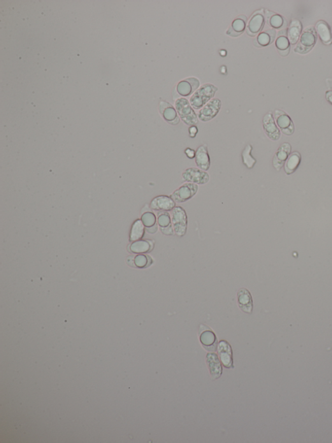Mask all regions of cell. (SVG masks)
<instances>
[{"label":"cell","instance_id":"obj_1","mask_svg":"<svg viewBox=\"0 0 332 443\" xmlns=\"http://www.w3.org/2000/svg\"><path fill=\"white\" fill-rule=\"evenodd\" d=\"M217 90V87L210 83L201 86L190 99V103L194 110H200L206 104L214 98L213 97Z\"/></svg>","mask_w":332,"mask_h":443},{"label":"cell","instance_id":"obj_2","mask_svg":"<svg viewBox=\"0 0 332 443\" xmlns=\"http://www.w3.org/2000/svg\"><path fill=\"white\" fill-rule=\"evenodd\" d=\"M175 108L178 115L183 122L188 126L196 125L199 122V118L190 101L185 98H178L176 99Z\"/></svg>","mask_w":332,"mask_h":443},{"label":"cell","instance_id":"obj_3","mask_svg":"<svg viewBox=\"0 0 332 443\" xmlns=\"http://www.w3.org/2000/svg\"><path fill=\"white\" fill-rule=\"evenodd\" d=\"M317 40V33L315 27L313 26L306 27L302 33L299 43L294 48V52L301 54H306L314 47Z\"/></svg>","mask_w":332,"mask_h":443},{"label":"cell","instance_id":"obj_4","mask_svg":"<svg viewBox=\"0 0 332 443\" xmlns=\"http://www.w3.org/2000/svg\"><path fill=\"white\" fill-rule=\"evenodd\" d=\"M171 215L174 231L178 236H184L187 233L188 227V217L185 210L178 206L171 211Z\"/></svg>","mask_w":332,"mask_h":443},{"label":"cell","instance_id":"obj_5","mask_svg":"<svg viewBox=\"0 0 332 443\" xmlns=\"http://www.w3.org/2000/svg\"><path fill=\"white\" fill-rule=\"evenodd\" d=\"M183 182L192 183L197 185H205L209 182L210 178L207 172L199 168L190 167L186 169L182 175Z\"/></svg>","mask_w":332,"mask_h":443},{"label":"cell","instance_id":"obj_6","mask_svg":"<svg viewBox=\"0 0 332 443\" xmlns=\"http://www.w3.org/2000/svg\"><path fill=\"white\" fill-rule=\"evenodd\" d=\"M198 190V185L192 183H185L174 191L170 197L176 203L186 202L196 195Z\"/></svg>","mask_w":332,"mask_h":443},{"label":"cell","instance_id":"obj_7","mask_svg":"<svg viewBox=\"0 0 332 443\" xmlns=\"http://www.w3.org/2000/svg\"><path fill=\"white\" fill-rule=\"evenodd\" d=\"M222 106V101L219 98H213L199 110L197 113L199 120L203 122L210 121L219 113Z\"/></svg>","mask_w":332,"mask_h":443},{"label":"cell","instance_id":"obj_8","mask_svg":"<svg viewBox=\"0 0 332 443\" xmlns=\"http://www.w3.org/2000/svg\"><path fill=\"white\" fill-rule=\"evenodd\" d=\"M265 23H266V16H265L264 9L256 11L252 14L247 23V34L250 37H255L260 33L263 29Z\"/></svg>","mask_w":332,"mask_h":443},{"label":"cell","instance_id":"obj_9","mask_svg":"<svg viewBox=\"0 0 332 443\" xmlns=\"http://www.w3.org/2000/svg\"><path fill=\"white\" fill-rule=\"evenodd\" d=\"M200 87V81L196 78H186L176 85V93L181 98L192 96L193 94Z\"/></svg>","mask_w":332,"mask_h":443},{"label":"cell","instance_id":"obj_10","mask_svg":"<svg viewBox=\"0 0 332 443\" xmlns=\"http://www.w3.org/2000/svg\"><path fill=\"white\" fill-rule=\"evenodd\" d=\"M159 110L162 118L169 124L176 126L180 123V117L175 108L166 101L160 102Z\"/></svg>","mask_w":332,"mask_h":443},{"label":"cell","instance_id":"obj_11","mask_svg":"<svg viewBox=\"0 0 332 443\" xmlns=\"http://www.w3.org/2000/svg\"><path fill=\"white\" fill-rule=\"evenodd\" d=\"M275 118L276 124L283 133L286 134V135H291L294 133L293 123H292L291 118L284 111L276 110L275 111Z\"/></svg>","mask_w":332,"mask_h":443},{"label":"cell","instance_id":"obj_12","mask_svg":"<svg viewBox=\"0 0 332 443\" xmlns=\"http://www.w3.org/2000/svg\"><path fill=\"white\" fill-rule=\"evenodd\" d=\"M263 127L265 133L271 140H279L281 136L280 131L276 126L275 119H274L272 113L271 112L267 113L264 116Z\"/></svg>","mask_w":332,"mask_h":443},{"label":"cell","instance_id":"obj_13","mask_svg":"<svg viewBox=\"0 0 332 443\" xmlns=\"http://www.w3.org/2000/svg\"><path fill=\"white\" fill-rule=\"evenodd\" d=\"M218 354L223 365L227 368H233V354L231 346L226 340H222L218 344Z\"/></svg>","mask_w":332,"mask_h":443},{"label":"cell","instance_id":"obj_14","mask_svg":"<svg viewBox=\"0 0 332 443\" xmlns=\"http://www.w3.org/2000/svg\"><path fill=\"white\" fill-rule=\"evenodd\" d=\"M176 202L170 196L161 195L155 197L150 203V208L159 212H169L175 208Z\"/></svg>","mask_w":332,"mask_h":443},{"label":"cell","instance_id":"obj_15","mask_svg":"<svg viewBox=\"0 0 332 443\" xmlns=\"http://www.w3.org/2000/svg\"><path fill=\"white\" fill-rule=\"evenodd\" d=\"M195 159H196V165L199 168L206 172L210 170L211 161L207 145L204 144L197 148Z\"/></svg>","mask_w":332,"mask_h":443},{"label":"cell","instance_id":"obj_16","mask_svg":"<svg viewBox=\"0 0 332 443\" xmlns=\"http://www.w3.org/2000/svg\"><path fill=\"white\" fill-rule=\"evenodd\" d=\"M247 17L245 15H240L232 22L226 33L231 37H240L247 29Z\"/></svg>","mask_w":332,"mask_h":443},{"label":"cell","instance_id":"obj_17","mask_svg":"<svg viewBox=\"0 0 332 443\" xmlns=\"http://www.w3.org/2000/svg\"><path fill=\"white\" fill-rule=\"evenodd\" d=\"M200 342L203 347L208 352H215L217 349V338L215 334L210 329L201 331Z\"/></svg>","mask_w":332,"mask_h":443},{"label":"cell","instance_id":"obj_18","mask_svg":"<svg viewBox=\"0 0 332 443\" xmlns=\"http://www.w3.org/2000/svg\"><path fill=\"white\" fill-rule=\"evenodd\" d=\"M291 148L288 143H284L276 152L273 160V164L276 171H279L291 154Z\"/></svg>","mask_w":332,"mask_h":443},{"label":"cell","instance_id":"obj_19","mask_svg":"<svg viewBox=\"0 0 332 443\" xmlns=\"http://www.w3.org/2000/svg\"><path fill=\"white\" fill-rule=\"evenodd\" d=\"M238 303L241 311L250 314L253 310V302L251 294L247 289H241L238 293Z\"/></svg>","mask_w":332,"mask_h":443},{"label":"cell","instance_id":"obj_20","mask_svg":"<svg viewBox=\"0 0 332 443\" xmlns=\"http://www.w3.org/2000/svg\"><path fill=\"white\" fill-rule=\"evenodd\" d=\"M206 363L212 377L213 379H218L222 374L223 368L217 355L208 353L206 356Z\"/></svg>","mask_w":332,"mask_h":443},{"label":"cell","instance_id":"obj_21","mask_svg":"<svg viewBox=\"0 0 332 443\" xmlns=\"http://www.w3.org/2000/svg\"><path fill=\"white\" fill-rule=\"evenodd\" d=\"M276 31L275 29H269L262 31L257 35L256 39L253 41V43L256 47H264L271 45L275 40Z\"/></svg>","mask_w":332,"mask_h":443},{"label":"cell","instance_id":"obj_22","mask_svg":"<svg viewBox=\"0 0 332 443\" xmlns=\"http://www.w3.org/2000/svg\"><path fill=\"white\" fill-rule=\"evenodd\" d=\"M265 16H266L267 23L269 26L272 27V29H284L285 27H286V20L278 14L266 11L265 13Z\"/></svg>","mask_w":332,"mask_h":443},{"label":"cell","instance_id":"obj_23","mask_svg":"<svg viewBox=\"0 0 332 443\" xmlns=\"http://www.w3.org/2000/svg\"><path fill=\"white\" fill-rule=\"evenodd\" d=\"M320 40L325 45H329L332 43V35L328 24L324 21H319L315 27Z\"/></svg>","mask_w":332,"mask_h":443},{"label":"cell","instance_id":"obj_24","mask_svg":"<svg viewBox=\"0 0 332 443\" xmlns=\"http://www.w3.org/2000/svg\"><path fill=\"white\" fill-rule=\"evenodd\" d=\"M302 24L300 21L297 19L292 20L287 30V37L290 44L292 45H296L301 36Z\"/></svg>","mask_w":332,"mask_h":443},{"label":"cell","instance_id":"obj_25","mask_svg":"<svg viewBox=\"0 0 332 443\" xmlns=\"http://www.w3.org/2000/svg\"><path fill=\"white\" fill-rule=\"evenodd\" d=\"M301 160V154L294 152L289 155L288 159L285 161L284 170L287 175L293 173L298 168Z\"/></svg>","mask_w":332,"mask_h":443},{"label":"cell","instance_id":"obj_26","mask_svg":"<svg viewBox=\"0 0 332 443\" xmlns=\"http://www.w3.org/2000/svg\"><path fill=\"white\" fill-rule=\"evenodd\" d=\"M144 232L145 226L142 221L140 220H137L132 225L130 240L135 242V241L141 240L144 235Z\"/></svg>","mask_w":332,"mask_h":443},{"label":"cell","instance_id":"obj_27","mask_svg":"<svg viewBox=\"0 0 332 443\" xmlns=\"http://www.w3.org/2000/svg\"><path fill=\"white\" fill-rule=\"evenodd\" d=\"M276 47L278 52H282L289 49L290 43L287 37V31L286 29H282L278 33V38L275 43Z\"/></svg>","mask_w":332,"mask_h":443},{"label":"cell","instance_id":"obj_28","mask_svg":"<svg viewBox=\"0 0 332 443\" xmlns=\"http://www.w3.org/2000/svg\"><path fill=\"white\" fill-rule=\"evenodd\" d=\"M252 147L250 145H247L243 150L242 156L243 163L248 169H251L256 163V159L251 155Z\"/></svg>","mask_w":332,"mask_h":443},{"label":"cell","instance_id":"obj_29","mask_svg":"<svg viewBox=\"0 0 332 443\" xmlns=\"http://www.w3.org/2000/svg\"><path fill=\"white\" fill-rule=\"evenodd\" d=\"M150 243L147 241H137L132 243L131 246V251L134 254H144L151 250Z\"/></svg>","mask_w":332,"mask_h":443},{"label":"cell","instance_id":"obj_30","mask_svg":"<svg viewBox=\"0 0 332 443\" xmlns=\"http://www.w3.org/2000/svg\"><path fill=\"white\" fill-rule=\"evenodd\" d=\"M171 219L170 215L166 212H161L158 217V224H159L160 229H164L168 228V227L172 226L171 224Z\"/></svg>","mask_w":332,"mask_h":443},{"label":"cell","instance_id":"obj_31","mask_svg":"<svg viewBox=\"0 0 332 443\" xmlns=\"http://www.w3.org/2000/svg\"><path fill=\"white\" fill-rule=\"evenodd\" d=\"M141 221L146 228H152L157 224V218L154 213L146 212L141 217Z\"/></svg>","mask_w":332,"mask_h":443},{"label":"cell","instance_id":"obj_32","mask_svg":"<svg viewBox=\"0 0 332 443\" xmlns=\"http://www.w3.org/2000/svg\"><path fill=\"white\" fill-rule=\"evenodd\" d=\"M148 257L145 255L139 254L134 259V264L137 267L142 268L148 265Z\"/></svg>","mask_w":332,"mask_h":443},{"label":"cell","instance_id":"obj_33","mask_svg":"<svg viewBox=\"0 0 332 443\" xmlns=\"http://www.w3.org/2000/svg\"><path fill=\"white\" fill-rule=\"evenodd\" d=\"M188 131H189L190 138L194 139L196 138L197 134L199 132V129L198 127H197L196 125H194V126H190Z\"/></svg>","mask_w":332,"mask_h":443},{"label":"cell","instance_id":"obj_34","mask_svg":"<svg viewBox=\"0 0 332 443\" xmlns=\"http://www.w3.org/2000/svg\"><path fill=\"white\" fill-rule=\"evenodd\" d=\"M185 154L187 155L188 159H193L196 157V151L192 149V148H187L185 150Z\"/></svg>","mask_w":332,"mask_h":443},{"label":"cell","instance_id":"obj_35","mask_svg":"<svg viewBox=\"0 0 332 443\" xmlns=\"http://www.w3.org/2000/svg\"><path fill=\"white\" fill-rule=\"evenodd\" d=\"M326 99L332 105V90L326 92Z\"/></svg>","mask_w":332,"mask_h":443},{"label":"cell","instance_id":"obj_36","mask_svg":"<svg viewBox=\"0 0 332 443\" xmlns=\"http://www.w3.org/2000/svg\"><path fill=\"white\" fill-rule=\"evenodd\" d=\"M157 229L158 227L157 225L156 224L155 225V226L152 227V228H147V231L149 232V233L153 234L156 233V232L157 231Z\"/></svg>","mask_w":332,"mask_h":443}]
</instances>
